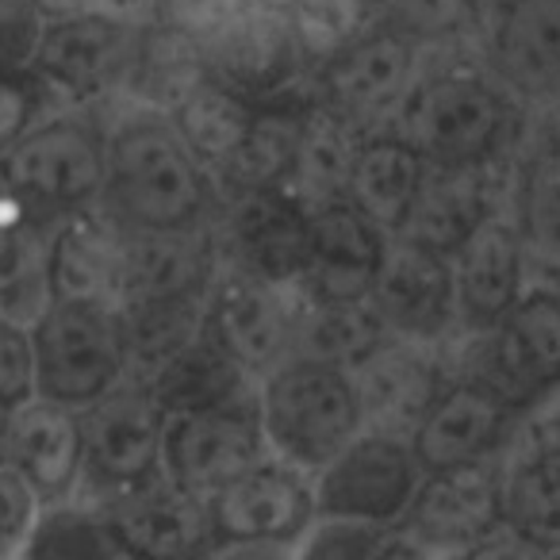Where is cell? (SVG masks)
Returning a JSON list of instances; mask_svg holds the SVG:
<instances>
[{
    "mask_svg": "<svg viewBox=\"0 0 560 560\" xmlns=\"http://www.w3.org/2000/svg\"><path fill=\"white\" fill-rule=\"evenodd\" d=\"M392 231L369 219L346 196L312 208L307 265L296 289L312 300H361L373 289Z\"/></svg>",
    "mask_w": 560,
    "mask_h": 560,
    "instance_id": "19",
    "label": "cell"
},
{
    "mask_svg": "<svg viewBox=\"0 0 560 560\" xmlns=\"http://www.w3.org/2000/svg\"><path fill=\"white\" fill-rule=\"evenodd\" d=\"M158 4L162 0H78V12H93V16L116 20L127 27H154Z\"/></svg>",
    "mask_w": 560,
    "mask_h": 560,
    "instance_id": "49",
    "label": "cell"
},
{
    "mask_svg": "<svg viewBox=\"0 0 560 560\" xmlns=\"http://www.w3.org/2000/svg\"><path fill=\"white\" fill-rule=\"evenodd\" d=\"M315 514V476L280 457H265L208 499L215 537L211 557H296Z\"/></svg>",
    "mask_w": 560,
    "mask_h": 560,
    "instance_id": "7",
    "label": "cell"
},
{
    "mask_svg": "<svg viewBox=\"0 0 560 560\" xmlns=\"http://www.w3.org/2000/svg\"><path fill=\"white\" fill-rule=\"evenodd\" d=\"M108 518L116 522L127 545V557L142 560H192L211 557V518L208 503L188 495L170 476L139 483L119 499L104 503Z\"/></svg>",
    "mask_w": 560,
    "mask_h": 560,
    "instance_id": "20",
    "label": "cell"
},
{
    "mask_svg": "<svg viewBox=\"0 0 560 560\" xmlns=\"http://www.w3.org/2000/svg\"><path fill=\"white\" fill-rule=\"evenodd\" d=\"M24 557L104 560V557H127V545L101 503L70 495L39 506L32 534L24 541Z\"/></svg>",
    "mask_w": 560,
    "mask_h": 560,
    "instance_id": "38",
    "label": "cell"
},
{
    "mask_svg": "<svg viewBox=\"0 0 560 560\" xmlns=\"http://www.w3.org/2000/svg\"><path fill=\"white\" fill-rule=\"evenodd\" d=\"M200 43L154 24L142 27L139 58H135L131 85H127V108H150L170 116L203 78H208Z\"/></svg>",
    "mask_w": 560,
    "mask_h": 560,
    "instance_id": "37",
    "label": "cell"
},
{
    "mask_svg": "<svg viewBox=\"0 0 560 560\" xmlns=\"http://www.w3.org/2000/svg\"><path fill=\"white\" fill-rule=\"evenodd\" d=\"M50 112H62V101L35 70L0 78V154Z\"/></svg>",
    "mask_w": 560,
    "mask_h": 560,
    "instance_id": "43",
    "label": "cell"
},
{
    "mask_svg": "<svg viewBox=\"0 0 560 560\" xmlns=\"http://www.w3.org/2000/svg\"><path fill=\"white\" fill-rule=\"evenodd\" d=\"M9 411L12 407L0 404V460H4V453H9Z\"/></svg>",
    "mask_w": 560,
    "mask_h": 560,
    "instance_id": "51",
    "label": "cell"
},
{
    "mask_svg": "<svg viewBox=\"0 0 560 560\" xmlns=\"http://www.w3.org/2000/svg\"><path fill=\"white\" fill-rule=\"evenodd\" d=\"M203 300L196 296H165V300H135L119 307L127 338V365L135 381H147L162 361H170L180 346H188L203 330Z\"/></svg>",
    "mask_w": 560,
    "mask_h": 560,
    "instance_id": "39",
    "label": "cell"
},
{
    "mask_svg": "<svg viewBox=\"0 0 560 560\" xmlns=\"http://www.w3.org/2000/svg\"><path fill=\"white\" fill-rule=\"evenodd\" d=\"M43 12H47L50 20L55 16H70V12H78V0H39Z\"/></svg>",
    "mask_w": 560,
    "mask_h": 560,
    "instance_id": "50",
    "label": "cell"
},
{
    "mask_svg": "<svg viewBox=\"0 0 560 560\" xmlns=\"http://www.w3.org/2000/svg\"><path fill=\"white\" fill-rule=\"evenodd\" d=\"M514 422H518V411L483 396L472 384L453 381L407 442H411L422 472L483 465V460H499L506 453V445L514 442Z\"/></svg>",
    "mask_w": 560,
    "mask_h": 560,
    "instance_id": "21",
    "label": "cell"
},
{
    "mask_svg": "<svg viewBox=\"0 0 560 560\" xmlns=\"http://www.w3.org/2000/svg\"><path fill=\"white\" fill-rule=\"evenodd\" d=\"M257 4H265V9H280V12H289L296 0H257Z\"/></svg>",
    "mask_w": 560,
    "mask_h": 560,
    "instance_id": "52",
    "label": "cell"
},
{
    "mask_svg": "<svg viewBox=\"0 0 560 560\" xmlns=\"http://www.w3.org/2000/svg\"><path fill=\"white\" fill-rule=\"evenodd\" d=\"M142 27H127L93 12L55 16L43 27L32 70L47 81L62 108L93 112L96 104L127 101Z\"/></svg>",
    "mask_w": 560,
    "mask_h": 560,
    "instance_id": "10",
    "label": "cell"
},
{
    "mask_svg": "<svg viewBox=\"0 0 560 560\" xmlns=\"http://www.w3.org/2000/svg\"><path fill=\"white\" fill-rule=\"evenodd\" d=\"M219 257L272 284L296 289L307 265L312 208L289 188H254L231 192L211 219Z\"/></svg>",
    "mask_w": 560,
    "mask_h": 560,
    "instance_id": "15",
    "label": "cell"
},
{
    "mask_svg": "<svg viewBox=\"0 0 560 560\" xmlns=\"http://www.w3.org/2000/svg\"><path fill=\"white\" fill-rule=\"evenodd\" d=\"M499 476L506 534L526 552H560V460L506 445Z\"/></svg>",
    "mask_w": 560,
    "mask_h": 560,
    "instance_id": "32",
    "label": "cell"
},
{
    "mask_svg": "<svg viewBox=\"0 0 560 560\" xmlns=\"http://www.w3.org/2000/svg\"><path fill=\"white\" fill-rule=\"evenodd\" d=\"M47 20L39 0H0V78L32 70Z\"/></svg>",
    "mask_w": 560,
    "mask_h": 560,
    "instance_id": "44",
    "label": "cell"
},
{
    "mask_svg": "<svg viewBox=\"0 0 560 560\" xmlns=\"http://www.w3.org/2000/svg\"><path fill=\"white\" fill-rule=\"evenodd\" d=\"M265 457H272V450L265 442L257 404L211 407L165 419L162 472L203 503Z\"/></svg>",
    "mask_w": 560,
    "mask_h": 560,
    "instance_id": "13",
    "label": "cell"
},
{
    "mask_svg": "<svg viewBox=\"0 0 560 560\" xmlns=\"http://www.w3.org/2000/svg\"><path fill=\"white\" fill-rule=\"evenodd\" d=\"M35 396L89 407L131 376L119 307L96 300H50L32 323Z\"/></svg>",
    "mask_w": 560,
    "mask_h": 560,
    "instance_id": "6",
    "label": "cell"
},
{
    "mask_svg": "<svg viewBox=\"0 0 560 560\" xmlns=\"http://www.w3.org/2000/svg\"><path fill=\"white\" fill-rule=\"evenodd\" d=\"M427 158L392 127V131H361L358 154H353L346 200L358 203L369 219L396 234L399 219L407 215L422 177H427Z\"/></svg>",
    "mask_w": 560,
    "mask_h": 560,
    "instance_id": "31",
    "label": "cell"
},
{
    "mask_svg": "<svg viewBox=\"0 0 560 560\" xmlns=\"http://www.w3.org/2000/svg\"><path fill=\"white\" fill-rule=\"evenodd\" d=\"M307 108H312L307 85L292 89V93L269 96V101H257L246 139L238 142L231 162L215 173L219 192L231 196V192H254V188L289 185Z\"/></svg>",
    "mask_w": 560,
    "mask_h": 560,
    "instance_id": "29",
    "label": "cell"
},
{
    "mask_svg": "<svg viewBox=\"0 0 560 560\" xmlns=\"http://www.w3.org/2000/svg\"><path fill=\"white\" fill-rule=\"evenodd\" d=\"M257 419L272 457L319 472L365 430L350 369L289 353L257 381Z\"/></svg>",
    "mask_w": 560,
    "mask_h": 560,
    "instance_id": "4",
    "label": "cell"
},
{
    "mask_svg": "<svg viewBox=\"0 0 560 560\" xmlns=\"http://www.w3.org/2000/svg\"><path fill=\"white\" fill-rule=\"evenodd\" d=\"M81 411L32 396L9 411V453L4 460L24 472L39 503L70 499L81 480Z\"/></svg>",
    "mask_w": 560,
    "mask_h": 560,
    "instance_id": "26",
    "label": "cell"
},
{
    "mask_svg": "<svg viewBox=\"0 0 560 560\" xmlns=\"http://www.w3.org/2000/svg\"><path fill=\"white\" fill-rule=\"evenodd\" d=\"M35 396V346L32 327L0 315V404L16 407Z\"/></svg>",
    "mask_w": 560,
    "mask_h": 560,
    "instance_id": "47",
    "label": "cell"
},
{
    "mask_svg": "<svg viewBox=\"0 0 560 560\" xmlns=\"http://www.w3.org/2000/svg\"><path fill=\"white\" fill-rule=\"evenodd\" d=\"M491 73L522 101L560 96V0H495Z\"/></svg>",
    "mask_w": 560,
    "mask_h": 560,
    "instance_id": "22",
    "label": "cell"
},
{
    "mask_svg": "<svg viewBox=\"0 0 560 560\" xmlns=\"http://www.w3.org/2000/svg\"><path fill=\"white\" fill-rule=\"evenodd\" d=\"M358 142H361V127L350 124L346 116H338V112H330L327 104H319L312 96L304 135H300L296 165H292V177L284 188L296 200H304L307 208L346 196Z\"/></svg>",
    "mask_w": 560,
    "mask_h": 560,
    "instance_id": "35",
    "label": "cell"
},
{
    "mask_svg": "<svg viewBox=\"0 0 560 560\" xmlns=\"http://www.w3.org/2000/svg\"><path fill=\"white\" fill-rule=\"evenodd\" d=\"M396 131L430 165H495L514 131V101L495 73L472 66L419 73L396 108Z\"/></svg>",
    "mask_w": 560,
    "mask_h": 560,
    "instance_id": "3",
    "label": "cell"
},
{
    "mask_svg": "<svg viewBox=\"0 0 560 560\" xmlns=\"http://www.w3.org/2000/svg\"><path fill=\"white\" fill-rule=\"evenodd\" d=\"M453 381L522 411L560 376V284L529 280L511 312L480 330H453L442 342Z\"/></svg>",
    "mask_w": 560,
    "mask_h": 560,
    "instance_id": "2",
    "label": "cell"
},
{
    "mask_svg": "<svg viewBox=\"0 0 560 560\" xmlns=\"http://www.w3.org/2000/svg\"><path fill=\"white\" fill-rule=\"evenodd\" d=\"M453 284H457V327L480 330L499 323L529 284L526 254L511 211L495 208L465 246L453 254Z\"/></svg>",
    "mask_w": 560,
    "mask_h": 560,
    "instance_id": "23",
    "label": "cell"
},
{
    "mask_svg": "<svg viewBox=\"0 0 560 560\" xmlns=\"http://www.w3.org/2000/svg\"><path fill=\"white\" fill-rule=\"evenodd\" d=\"M495 208L491 165H427V177L392 238L453 257Z\"/></svg>",
    "mask_w": 560,
    "mask_h": 560,
    "instance_id": "25",
    "label": "cell"
},
{
    "mask_svg": "<svg viewBox=\"0 0 560 560\" xmlns=\"http://www.w3.org/2000/svg\"><path fill=\"white\" fill-rule=\"evenodd\" d=\"M200 50L211 78L238 89L249 101H269V96L307 85V62L300 55L289 12L265 9L257 0L223 32L200 43Z\"/></svg>",
    "mask_w": 560,
    "mask_h": 560,
    "instance_id": "17",
    "label": "cell"
},
{
    "mask_svg": "<svg viewBox=\"0 0 560 560\" xmlns=\"http://www.w3.org/2000/svg\"><path fill=\"white\" fill-rule=\"evenodd\" d=\"M108 170L101 208L131 231H188L219 215V192L211 170L185 147L170 116L150 108H127L104 124Z\"/></svg>",
    "mask_w": 560,
    "mask_h": 560,
    "instance_id": "1",
    "label": "cell"
},
{
    "mask_svg": "<svg viewBox=\"0 0 560 560\" xmlns=\"http://www.w3.org/2000/svg\"><path fill=\"white\" fill-rule=\"evenodd\" d=\"M503 529L499 460L422 472L404 518L396 522L392 557H480Z\"/></svg>",
    "mask_w": 560,
    "mask_h": 560,
    "instance_id": "8",
    "label": "cell"
},
{
    "mask_svg": "<svg viewBox=\"0 0 560 560\" xmlns=\"http://www.w3.org/2000/svg\"><path fill=\"white\" fill-rule=\"evenodd\" d=\"M511 445H518V450H526V453H537V457L560 460V376L552 384H545V388L518 411Z\"/></svg>",
    "mask_w": 560,
    "mask_h": 560,
    "instance_id": "48",
    "label": "cell"
},
{
    "mask_svg": "<svg viewBox=\"0 0 560 560\" xmlns=\"http://www.w3.org/2000/svg\"><path fill=\"white\" fill-rule=\"evenodd\" d=\"M165 415L147 384L127 376L101 399L81 407V480L73 495L112 503L124 491L162 476Z\"/></svg>",
    "mask_w": 560,
    "mask_h": 560,
    "instance_id": "9",
    "label": "cell"
},
{
    "mask_svg": "<svg viewBox=\"0 0 560 560\" xmlns=\"http://www.w3.org/2000/svg\"><path fill=\"white\" fill-rule=\"evenodd\" d=\"M511 219L526 254L529 280L560 284V139L545 142L522 165Z\"/></svg>",
    "mask_w": 560,
    "mask_h": 560,
    "instance_id": "34",
    "label": "cell"
},
{
    "mask_svg": "<svg viewBox=\"0 0 560 560\" xmlns=\"http://www.w3.org/2000/svg\"><path fill=\"white\" fill-rule=\"evenodd\" d=\"M127 272V226L93 208L70 211L50 238V289L55 300H96L119 307Z\"/></svg>",
    "mask_w": 560,
    "mask_h": 560,
    "instance_id": "24",
    "label": "cell"
},
{
    "mask_svg": "<svg viewBox=\"0 0 560 560\" xmlns=\"http://www.w3.org/2000/svg\"><path fill=\"white\" fill-rule=\"evenodd\" d=\"M55 223L9 188H0V315L32 327L55 300L50 289V238Z\"/></svg>",
    "mask_w": 560,
    "mask_h": 560,
    "instance_id": "28",
    "label": "cell"
},
{
    "mask_svg": "<svg viewBox=\"0 0 560 560\" xmlns=\"http://www.w3.org/2000/svg\"><path fill=\"white\" fill-rule=\"evenodd\" d=\"M249 4L254 0H162L158 4V24L192 43H208Z\"/></svg>",
    "mask_w": 560,
    "mask_h": 560,
    "instance_id": "46",
    "label": "cell"
},
{
    "mask_svg": "<svg viewBox=\"0 0 560 560\" xmlns=\"http://www.w3.org/2000/svg\"><path fill=\"white\" fill-rule=\"evenodd\" d=\"M296 289L272 284L219 257V269L203 300V335L261 381L272 365L292 353Z\"/></svg>",
    "mask_w": 560,
    "mask_h": 560,
    "instance_id": "11",
    "label": "cell"
},
{
    "mask_svg": "<svg viewBox=\"0 0 560 560\" xmlns=\"http://www.w3.org/2000/svg\"><path fill=\"white\" fill-rule=\"evenodd\" d=\"M422 66V43L376 20L361 39L307 73V93L365 131L399 108Z\"/></svg>",
    "mask_w": 560,
    "mask_h": 560,
    "instance_id": "12",
    "label": "cell"
},
{
    "mask_svg": "<svg viewBox=\"0 0 560 560\" xmlns=\"http://www.w3.org/2000/svg\"><path fill=\"white\" fill-rule=\"evenodd\" d=\"M219 269L215 231L188 226V231H131L127 226V272L124 304L165 296H196L208 292Z\"/></svg>",
    "mask_w": 560,
    "mask_h": 560,
    "instance_id": "27",
    "label": "cell"
},
{
    "mask_svg": "<svg viewBox=\"0 0 560 560\" xmlns=\"http://www.w3.org/2000/svg\"><path fill=\"white\" fill-rule=\"evenodd\" d=\"M353 373L365 430L411 438L445 388L453 384L445 350L415 338H384Z\"/></svg>",
    "mask_w": 560,
    "mask_h": 560,
    "instance_id": "16",
    "label": "cell"
},
{
    "mask_svg": "<svg viewBox=\"0 0 560 560\" xmlns=\"http://www.w3.org/2000/svg\"><path fill=\"white\" fill-rule=\"evenodd\" d=\"M254 108H257V101H249L238 89L223 85V81L208 73V78L170 112V124L177 127L185 147L192 150L211 170V177H215V173L231 162L238 142L246 139Z\"/></svg>",
    "mask_w": 560,
    "mask_h": 560,
    "instance_id": "36",
    "label": "cell"
},
{
    "mask_svg": "<svg viewBox=\"0 0 560 560\" xmlns=\"http://www.w3.org/2000/svg\"><path fill=\"white\" fill-rule=\"evenodd\" d=\"M419 480L422 465L407 438L361 430L315 472V506L319 514L396 526Z\"/></svg>",
    "mask_w": 560,
    "mask_h": 560,
    "instance_id": "14",
    "label": "cell"
},
{
    "mask_svg": "<svg viewBox=\"0 0 560 560\" xmlns=\"http://www.w3.org/2000/svg\"><path fill=\"white\" fill-rule=\"evenodd\" d=\"M108 131L93 112L62 108L0 154V188L47 219L93 208L104 192Z\"/></svg>",
    "mask_w": 560,
    "mask_h": 560,
    "instance_id": "5",
    "label": "cell"
},
{
    "mask_svg": "<svg viewBox=\"0 0 560 560\" xmlns=\"http://www.w3.org/2000/svg\"><path fill=\"white\" fill-rule=\"evenodd\" d=\"M392 338L376 307L361 300H312L296 289V327L292 353L327 361L338 369H358L376 346Z\"/></svg>",
    "mask_w": 560,
    "mask_h": 560,
    "instance_id": "33",
    "label": "cell"
},
{
    "mask_svg": "<svg viewBox=\"0 0 560 560\" xmlns=\"http://www.w3.org/2000/svg\"><path fill=\"white\" fill-rule=\"evenodd\" d=\"M39 495L24 480L12 460H0V557H16L24 552V541L39 514Z\"/></svg>",
    "mask_w": 560,
    "mask_h": 560,
    "instance_id": "45",
    "label": "cell"
},
{
    "mask_svg": "<svg viewBox=\"0 0 560 560\" xmlns=\"http://www.w3.org/2000/svg\"><path fill=\"white\" fill-rule=\"evenodd\" d=\"M388 537H392V526L346 518V514H315V522L304 529V537H300L296 557L373 560V557H384Z\"/></svg>",
    "mask_w": 560,
    "mask_h": 560,
    "instance_id": "42",
    "label": "cell"
},
{
    "mask_svg": "<svg viewBox=\"0 0 560 560\" xmlns=\"http://www.w3.org/2000/svg\"><path fill=\"white\" fill-rule=\"evenodd\" d=\"M365 300L376 307L392 335L442 346L457 330L453 257L392 238Z\"/></svg>",
    "mask_w": 560,
    "mask_h": 560,
    "instance_id": "18",
    "label": "cell"
},
{
    "mask_svg": "<svg viewBox=\"0 0 560 560\" xmlns=\"http://www.w3.org/2000/svg\"><path fill=\"white\" fill-rule=\"evenodd\" d=\"M289 20L307 73H312L315 66H323L353 39H361L381 16H376L373 0H296L289 9Z\"/></svg>",
    "mask_w": 560,
    "mask_h": 560,
    "instance_id": "40",
    "label": "cell"
},
{
    "mask_svg": "<svg viewBox=\"0 0 560 560\" xmlns=\"http://www.w3.org/2000/svg\"><path fill=\"white\" fill-rule=\"evenodd\" d=\"M376 16L399 27L422 47L465 39L480 16V0H373Z\"/></svg>",
    "mask_w": 560,
    "mask_h": 560,
    "instance_id": "41",
    "label": "cell"
},
{
    "mask_svg": "<svg viewBox=\"0 0 560 560\" xmlns=\"http://www.w3.org/2000/svg\"><path fill=\"white\" fill-rule=\"evenodd\" d=\"M147 392L162 415H188V411H211V407H234V404H257V381L226 358L208 335H196L188 346H180L170 361L147 376Z\"/></svg>",
    "mask_w": 560,
    "mask_h": 560,
    "instance_id": "30",
    "label": "cell"
}]
</instances>
